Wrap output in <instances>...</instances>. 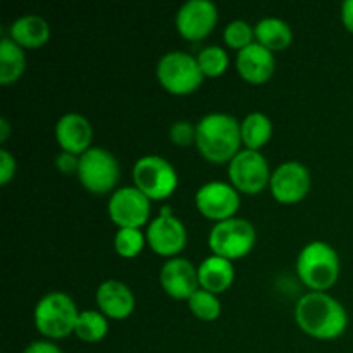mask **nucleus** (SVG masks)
<instances>
[{"label": "nucleus", "mask_w": 353, "mask_h": 353, "mask_svg": "<svg viewBox=\"0 0 353 353\" xmlns=\"http://www.w3.org/2000/svg\"><path fill=\"white\" fill-rule=\"evenodd\" d=\"M295 319L300 330L316 340H336L348 326L345 307L326 292H310L299 300Z\"/></svg>", "instance_id": "1"}, {"label": "nucleus", "mask_w": 353, "mask_h": 353, "mask_svg": "<svg viewBox=\"0 0 353 353\" xmlns=\"http://www.w3.org/2000/svg\"><path fill=\"white\" fill-rule=\"evenodd\" d=\"M241 123L224 112L203 116L196 124L195 145L199 154L212 164H230L240 154Z\"/></svg>", "instance_id": "2"}, {"label": "nucleus", "mask_w": 353, "mask_h": 353, "mask_svg": "<svg viewBox=\"0 0 353 353\" xmlns=\"http://www.w3.org/2000/svg\"><path fill=\"white\" fill-rule=\"evenodd\" d=\"M296 274L312 292H326L340 278V257L326 241H312L300 250Z\"/></svg>", "instance_id": "3"}, {"label": "nucleus", "mask_w": 353, "mask_h": 353, "mask_svg": "<svg viewBox=\"0 0 353 353\" xmlns=\"http://www.w3.org/2000/svg\"><path fill=\"white\" fill-rule=\"evenodd\" d=\"M78 317L74 300L62 292L48 293L34 307V327L50 340H62L74 333Z\"/></svg>", "instance_id": "4"}, {"label": "nucleus", "mask_w": 353, "mask_h": 353, "mask_svg": "<svg viewBox=\"0 0 353 353\" xmlns=\"http://www.w3.org/2000/svg\"><path fill=\"white\" fill-rule=\"evenodd\" d=\"M203 72L196 57L181 50H172L162 55L157 64V79L162 88L171 95H190L203 83Z\"/></svg>", "instance_id": "5"}, {"label": "nucleus", "mask_w": 353, "mask_h": 353, "mask_svg": "<svg viewBox=\"0 0 353 353\" xmlns=\"http://www.w3.org/2000/svg\"><path fill=\"white\" fill-rule=\"evenodd\" d=\"M255 240L257 234L254 224L241 217H233L214 224L209 233V248L212 255L233 262L250 254Z\"/></svg>", "instance_id": "6"}, {"label": "nucleus", "mask_w": 353, "mask_h": 353, "mask_svg": "<svg viewBox=\"0 0 353 353\" xmlns=\"http://www.w3.org/2000/svg\"><path fill=\"white\" fill-rule=\"evenodd\" d=\"M134 186L150 200L161 202L169 199L178 188V172L171 162L159 155H145L133 168Z\"/></svg>", "instance_id": "7"}, {"label": "nucleus", "mask_w": 353, "mask_h": 353, "mask_svg": "<svg viewBox=\"0 0 353 353\" xmlns=\"http://www.w3.org/2000/svg\"><path fill=\"white\" fill-rule=\"evenodd\" d=\"M119 162L102 147H92L79 157L78 179L93 195H105L119 181Z\"/></svg>", "instance_id": "8"}, {"label": "nucleus", "mask_w": 353, "mask_h": 353, "mask_svg": "<svg viewBox=\"0 0 353 353\" xmlns=\"http://www.w3.org/2000/svg\"><path fill=\"white\" fill-rule=\"evenodd\" d=\"M268 159L255 150H241L233 161L228 164V178L230 183L240 193L257 195L271 181Z\"/></svg>", "instance_id": "9"}, {"label": "nucleus", "mask_w": 353, "mask_h": 353, "mask_svg": "<svg viewBox=\"0 0 353 353\" xmlns=\"http://www.w3.org/2000/svg\"><path fill=\"white\" fill-rule=\"evenodd\" d=\"M150 202L152 200L137 186H124L116 190L109 200L110 221L119 230L123 228L140 230L150 219Z\"/></svg>", "instance_id": "10"}, {"label": "nucleus", "mask_w": 353, "mask_h": 353, "mask_svg": "<svg viewBox=\"0 0 353 353\" xmlns=\"http://www.w3.org/2000/svg\"><path fill=\"white\" fill-rule=\"evenodd\" d=\"M240 193L231 183H205L195 193V205L203 217L210 221L233 219L240 209Z\"/></svg>", "instance_id": "11"}, {"label": "nucleus", "mask_w": 353, "mask_h": 353, "mask_svg": "<svg viewBox=\"0 0 353 353\" xmlns=\"http://www.w3.org/2000/svg\"><path fill=\"white\" fill-rule=\"evenodd\" d=\"M217 17L216 3L210 0H188L176 14V28L185 40L200 41L212 33Z\"/></svg>", "instance_id": "12"}, {"label": "nucleus", "mask_w": 353, "mask_h": 353, "mask_svg": "<svg viewBox=\"0 0 353 353\" xmlns=\"http://www.w3.org/2000/svg\"><path fill=\"white\" fill-rule=\"evenodd\" d=\"M269 188L279 203H299L310 190V171L302 162H283L272 172Z\"/></svg>", "instance_id": "13"}, {"label": "nucleus", "mask_w": 353, "mask_h": 353, "mask_svg": "<svg viewBox=\"0 0 353 353\" xmlns=\"http://www.w3.org/2000/svg\"><path fill=\"white\" fill-rule=\"evenodd\" d=\"M188 234L186 228L178 217L157 216L152 219L147 230V243L152 250L162 257H178L186 247Z\"/></svg>", "instance_id": "14"}, {"label": "nucleus", "mask_w": 353, "mask_h": 353, "mask_svg": "<svg viewBox=\"0 0 353 353\" xmlns=\"http://www.w3.org/2000/svg\"><path fill=\"white\" fill-rule=\"evenodd\" d=\"M161 286L169 296L176 300H186L200 290L199 268L185 257L169 259L161 268Z\"/></svg>", "instance_id": "15"}, {"label": "nucleus", "mask_w": 353, "mask_h": 353, "mask_svg": "<svg viewBox=\"0 0 353 353\" xmlns=\"http://www.w3.org/2000/svg\"><path fill=\"white\" fill-rule=\"evenodd\" d=\"M93 130L90 121L78 112L64 114L55 124V140L62 152L81 157L92 145Z\"/></svg>", "instance_id": "16"}, {"label": "nucleus", "mask_w": 353, "mask_h": 353, "mask_svg": "<svg viewBox=\"0 0 353 353\" xmlns=\"http://www.w3.org/2000/svg\"><path fill=\"white\" fill-rule=\"evenodd\" d=\"M236 69L241 78L250 85H264L274 74L276 59L271 50L255 41L250 47L238 52Z\"/></svg>", "instance_id": "17"}, {"label": "nucleus", "mask_w": 353, "mask_h": 353, "mask_svg": "<svg viewBox=\"0 0 353 353\" xmlns=\"http://www.w3.org/2000/svg\"><path fill=\"white\" fill-rule=\"evenodd\" d=\"M97 305L107 319L123 321L133 314L137 300L130 286L116 279H109L97 290Z\"/></svg>", "instance_id": "18"}, {"label": "nucleus", "mask_w": 353, "mask_h": 353, "mask_svg": "<svg viewBox=\"0 0 353 353\" xmlns=\"http://www.w3.org/2000/svg\"><path fill=\"white\" fill-rule=\"evenodd\" d=\"M200 288L219 295L231 288L234 281V265L228 259L210 255L203 259L199 265Z\"/></svg>", "instance_id": "19"}, {"label": "nucleus", "mask_w": 353, "mask_h": 353, "mask_svg": "<svg viewBox=\"0 0 353 353\" xmlns=\"http://www.w3.org/2000/svg\"><path fill=\"white\" fill-rule=\"evenodd\" d=\"M9 38L16 41L21 48H40L50 38V26L43 17L28 14L14 21Z\"/></svg>", "instance_id": "20"}, {"label": "nucleus", "mask_w": 353, "mask_h": 353, "mask_svg": "<svg viewBox=\"0 0 353 353\" xmlns=\"http://www.w3.org/2000/svg\"><path fill=\"white\" fill-rule=\"evenodd\" d=\"M254 31L257 43L271 52L285 50L293 41L292 28L279 17H265V19L259 21Z\"/></svg>", "instance_id": "21"}, {"label": "nucleus", "mask_w": 353, "mask_h": 353, "mask_svg": "<svg viewBox=\"0 0 353 353\" xmlns=\"http://www.w3.org/2000/svg\"><path fill=\"white\" fill-rule=\"evenodd\" d=\"M26 69V55L24 48H21L10 38H2L0 41V83L3 86L14 85L23 76Z\"/></svg>", "instance_id": "22"}, {"label": "nucleus", "mask_w": 353, "mask_h": 353, "mask_svg": "<svg viewBox=\"0 0 353 353\" xmlns=\"http://www.w3.org/2000/svg\"><path fill=\"white\" fill-rule=\"evenodd\" d=\"M241 141L248 150L259 152L272 137V123L265 114L252 112L241 121Z\"/></svg>", "instance_id": "23"}, {"label": "nucleus", "mask_w": 353, "mask_h": 353, "mask_svg": "<svg viewBox=\"0 0 353 353\" xmlns=\"http://www.w3.org/2000/svg\"><path fill=\"white\" fill-rule=\"evenodd\" d=\"M109 333V319L97 310L79 312L74 334L85 343H99Z\"/></svg>", "instance_id": "24"}, {"label": "nucleus", "mask_w": 353, "mask_h": 353, "mask_svg": "<svg viewBox=\"0 0 353 353\" xmlns=\"http://www.w3.org/2000/svg\"><path fill=\"white\" fill-rule=\"evenodd\" d=\"M188 309L192 310V314L196 319L205 321V323H212V321H217V317L221 316L223 307H221L217 295L200 288L199 292H195L190 296Z\"/></svg>", "instance_id": "25"}, {"label": "nucleus", "mask_w": 353, "mask_h": 353, "mask_svg": "<svg viewBox=\"0 0 353 353\" xmlns=\"http://www.w3.org/2000/svg\"><path fill=\"white\" fill-rule=\"evenodd\" d=\"M196 62L205 78H217L226 72L228 65H230V57L219 45H210V47L200 50V54L196 55Z\"/></svg>", "instance_id": "26"}, {"label": "nucleus", "mask_w": 353, "mask_h": 353, "mask_svg": "<svg viewBox=\"0 0 353 353\" xmlns=\"http://www.w3.org/2000/svg\"><path fill=\"white\" fill-rule=\"evenodd\" d=\"M145 241H147V234L141 233L140 230L123 228V230H117L116 238H114V248L121 257L134 259L141 254Z\"/></svg>", "instance_id": "27"}, {"label": "nucleus", "mask_w": 353, "mask_h": 353, "mask_svg": "<svg viewBox=\"0 0 353 353\" xmlns=\"http://www.w3.org/2000/svg\"><path fill=\"white\" fill-rule=\"evenodd\" d=\"M254 38H255L254 28L241 19L231 21V23L224 28V41H226L228 47L234 48V50L238 52H241L243 48L250 47L252 43H255Z\"/></svg>", "instance_id": "28"}, {"label": "nucleus", "mask_w": 353, "mask_h": 353, "mask_svg": "<svg viewBox=\"0 0 353 353\" xmlns=\"http://www.w3.org/2000/svg\"><path fill=\"white\" fill-rule=\"evenodd\" d=\"M169 137H171L172 143L178 147H188V145L195 143L196 126H193L188 121H176L169 130Z\"/></svg>", "instance_id": "29"}, {"label": "nucleus", "mask_w": 353, "mask_h": 353, "mask_svg": "<svg viewBox=\"0 0 353 353\" xmlns=\"http://www.w3.org/2000/svg\"><path fill=\"white\" fill-rule=\"evenodd\" d=\"M16 174V159L6 148L0 150V185L6 186Z\"/></svg>", "instance_id": "30"}, {"label": "nucleus", "mask_w": 353, "mask_h": 353, "mask_svg": "<svg viewBox=\"0 0 353 353\" xmlns=\"http://www.w3.org/2000/svg\"><path fill=\"white\" fill-rule=\"evenodd\" d=\"M55 165H57L59 171L64 172V174H72V172L78 174L79 157L74 154H69V152H61V154L55 157Z\"/></svg>", "instance_id": "31"}, {"label": "nucleus", "mask_w": 353, "mask_h": 353, "mask_svg": "<svg viewBox=\"0 0 353 353\" xmlns=\"http://www.w3.org/2000/svg\"><path fill=\"white\" fill-rule=\"evenodd\" d=\"M23 353H64V352H62L57 345L52 343V341L41 340V341H33V343L28 345Z\"/></svg>", "instance_id": "32"}, {"label": "nucleus", "mask_w": 353, "mask_h": 353, "mask_svg": "<svg viewBox=\"0 0 353 353\" xmlns=\"http://www.w3.org/2000/svg\"><path fill=\"white\" fill-rule=\"evenodd\" d=\"M341 23L350 33H353V0H347L341 6Z\"/></svg>", "instance_id": "33"}, {"label": "nucleus", "mask_w": 353, "mask_h": 353, "mask_svg": "<svg viewBox=\"0 0 353 353\" xmlns=\"http://www.w3.org/2000/svg\"><path fill=\"white\" fill-rule=\"evenodd\" d=\"M9 133H10V126L9 123H7L6 117H2L0 119V141H7V138H9Z\"/></svg>", "instance_id": "34"}]
</instances>
